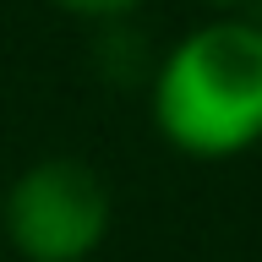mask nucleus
Returning a JSON list of instances; mask_svg holds the SVG:
<instances>
[{
	"mask_svg": "<svg viewBox=\"0 0 262 262\" xmlns=\"http://www.w3.org/2000/svg\"><path fill=\"white\" fill-rule=\"evenodd\" d=\"M202 6H208V11H219V16H241L251 0H202Z\"/></svg>",
	"mask_w": 262,
	"mask_h": 262,
	"instance_id": "nucleus-4",
	"label": "nucleus"
},
{
	"mask_svg": "<svg viewBox=\"0 0 262 262\" xmlns=\"http://www.w3.org/2000/svg\"><path fill=\"white\" fill-rule=\"evenodd\" d=\"M153 126L202 164L241 159L262 142V28L213 16L164 49L153 71Z\"/></svg>",
	"mask_w": 262,
	"mask_h": 262,
	"instance_id": "nucleus-1",
	"label": "nucleus"
},
{
	"mask_svg": "<svg viewBox=\"0 0 262 262\" xmlns=\"http://www.w3.org/2000/svg\"><path fill=\"white\" fill-rule=\"evenodd\" d=\"M115 219L110 186L82 159H38L0 196V224L22 262H88Z\"/></svg>",
	"mask_w": 262,
	"mask_h": 262,
	"instance_id": "nucleus-2",
	"label": "nucleus"
},
{
	"mask_svg": "<svg viewBox=\"0 0 262 262\" xmlns=\"http://www.w3.org/2000/svg\"><path fill=\"white\" fill-rule=\"evenodd\" d=\"M60 11L71 16H88V22H120V16H131L142 0H55Z\"/></svg>",
	"mask_w": 262,
	"mask_h": 262,
	"instance_id": "nucleus-3",
	"label": "nucleus"
}]
</instances>
